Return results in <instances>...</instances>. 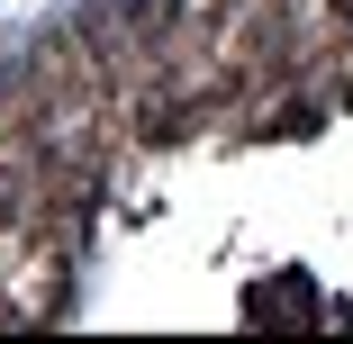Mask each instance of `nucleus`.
Segmentation results:
<instances>
[{"instance_id":"obj_1","label":"nucleus","mask_w":353,"mask_h":344,"mask_svg":"<svg viewBox=\"0 0 353 344\" xmlns=\"http://www.w3.org/2000/svg\"><path fill=\"white\" fill-rule=\"evenodd\" d=\"M254 317H308V281H272V290H254Z\"/></svg>"},{"instance_id":"obj_2","label":"nucleus","mask_w":353,"mask_h":344,"mask_svg":"<svg viewBox=\"0 0 353 344\" xmlns=\"http://www.w3.org/2000/svg\"><path fill=\"white\" fill-rule=\"evenodd\" d=\"M326 10H335V19H344V28H353V0H326Z\"/></svg>"}]
</instances>
